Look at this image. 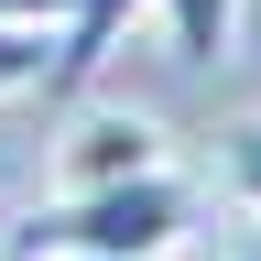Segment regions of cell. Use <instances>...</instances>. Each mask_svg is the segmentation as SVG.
<instances>
[{
    "label": "cell",
    "instance_id": "5b68a950",
    "mask_svg": "<svg viewBox=\"0 0 261 261\" xmlns=\"http://www.w3.org/2000/svg\"><path fill=\"white\" fill-rule=\"evenodd\" d=\"M218 185H228V196H240V207L261 218V109L218 130Z\"/></svg>",
    "mask_w": 261,
    "mask_h": 261
},
{
    "label": "cell",
    "instance_id": "8992f818",
    "mask_svg": "<svg viewBox=\"0 0 261 261\" xmlns=\"http://www.w3.org/2000/svg\"><path fill=\"white\" fill-rule=\"evenodd\" d=\"M44 55H55V33H11V22H0V98H33V87H44Z\"/></svg>",
    "mask_w": 261,
    "mask_h": 261
},
{
    "label": "cell",
    "instance_id": "ba28073f",
    "mask_svg": "<svg viewBox=\"0 0 261 261\" xmlns=\"http://www.w3.org/2000/svg\"><path fill=\"white\" fill-rule=\"evenodd\" d=\"M228 261H261V228H250V240H240V250H228Z\"/></svg>",
    "mask_w": 261,
    "mask_h": 261
},
{
    "label": "cell",
    "instance_id": "277c9868",
    "mask_svg": "<svg viewBox=\"0 0 261 261\" xmlns=\"http://www.w3.org/2000/svg\"><path fill=\"white\" fill-rule=\"evenodd\" d=\"M163 44H174L185 65H218L228 44H240V0H152Z\"/></svg>",
    "mask_w": 261,
    "mask_h": 261
},
{
    "label": "cell",
    "instance_id": "3957f363",
    "mask_svg": "<svg viewBox=\"0 0 261 261\" xmlns=\"http://www.w3.org/2000/svg\"><path fill=\"white\" fill-rule=\"evenodd\" d=\"M152 0H76V11L55 22V55H44V98H76L98 65H109L120 44H130V22H142Z\"/></svg>",
    "mask_w": 261,
    "mask_h": 261
},
{
    "label": "cell",
    "instance_id": "6da1fadb",
    "mask_svg": "<svg viewBox=\"0 0 261 261\" xmlns=\"http://www.w3.org/2000/svg\"><path fill=\"white\" fill-rule=\"evenodd\" d=\"M55 261H185L196 240V185L174 163H152V174H120V185H76L55 196L44 228H33Z\"/></svg>",
    "mask_w": 261,
    "mask_h": 261
},
{
    "label": "cell",
    "instance_id": "52a82bcc",
    "mask_svg": "<svg viewBox=\"0 0 261 261\" xmlns=\"http://www.w3.org/2000/svg\"><path fill=\"white\" fill-rule=\"evenodd\" d=\"M65 11H76V0H0V22H11V33H55Z\"/></svg>",
    "mask_w": 261,
    "mask_h": 261
},
{
    "label": "cell",
    "instance_id": "7a4b0ae2",
    "mask_svg": "<svg viewBox=\"0 0 261 261\" xmlns=\"http://www.w3.org/2000/svg\"><path fill=\"white\" fill-rule=\"evenodd\" d=\"M152 163H174V130H163L152 109H76V120H65V142H55V196L152 174Z\"/></svg>",
    "mask_w": 261,
    "mask_h": 261
}]
</instances>
